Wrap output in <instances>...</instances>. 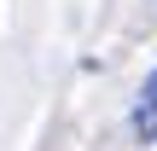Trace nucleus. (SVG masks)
<instances>
[{"label":"nucleus","mask_w":157,"mask_h":151,"mask_svg":"<svg viewBox=\"0 0 157 151\" xmlns=\"http://www.w3.org/2000/svg\"><path fill=\"white\" fill-rule=\"evenodd\" d=\"M134 140H157V70L146 76V87L134 99Z\"/></svg>","instance_id":"nucleus-1"}]
</instances>
